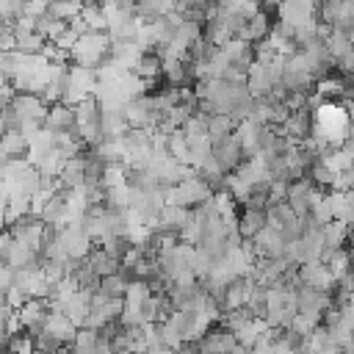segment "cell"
I'll return each mask as SVG.
<instances>
[{
	"label": "cell",
	"mask_w": 354,
	"mask_h": 354,
	"mask_svg": "<svg viewBox=\"0 0 354 354\" xmlns=\"http://www.w3.org/2000/svg\"><path fill=\"white\" fill-rule=\"evenodd\" d=\"M72 55V64H80V66H100L111 58V33L108 30H88L83 33L75 47L69 50Z\"/></svg>",
	"instance_id": "cell-1"
},
{
	"label": "cell",
	"mask_w": 354,
	"mask_h": 354,
	"mask_svg": "<svg viewBox=\"0 0 354 354\" xmlns=\"http://www.w3.org/2000/svg\"><path fill=\"white\" fill-rule=\"evenodd\" d=\"M296 315H299L296 288H293V285L268 288V313H266V324L274 326V329H285V326L293 324Z\"/></svg>",
	"instance_id": "cell-2"
},
{
	"label": "cell",
	"mask_w": 354,
	"mask_h": 354,
	"mask_svg": "<svg viewBox=\"0 0 354 354\" xmlns=\"http://www.w3.org/2000/svg\"><path fill=\"white\" fill-rule=\"evenodd\" d=\"M210 196H213V188L199 174L185 177V180H180L177 185L169 188V205H183V207H191V210L205 205Z\"/></svg>",
	"instance_id": "cell-3"
},
{
	"label": "cell",
	"mask_w": 354,
	"mask_h": 354,
	"mask_svg": "<svg viewBox=\"0 0 354 354\" xmlns=\"http://www.w3.org/2000/svg\"><path fill=\"white\" fill-rule=\"evenodd\" d=\"M97 83H100V75H97L94 66L72 64V66H69V88H66L64 102H69V105L83 102L86 97H91V94L97 91Z\"/></svg>",
	"instance_id": "cell-4"
},
{
	"label": "cell",
	"mask_w": 354,
	"mask_h": 354,
	"mask_svg": "<svg viewBox=\"0 0 354 354\" xmlns=\"http://www.w3.org/2000/svg\"><path fill=\"white\" fill-rule=\"evenodd\" d=\"M58 238H61V243H64L69 260H86V257L91 254L94 243H97V241L83 230L80 221H69L66 227H61V230H58Z\"/></svg>",
	"instance_id": "cell-5"
},
{
	"label": "cell",
	"mask_w": 354,
	"mask_h": 354,
	"mask_svg": "<svg viewBox=\"0 0 354 354\" xmlns=\"http://www.w3.org/2000/svg\"><path fill=\"white\" fill-rule=\"evenodd\" d=\"M50 313H53V307H50V299H44V296H30L22 307H17V318L28 335H39L44 329Z\"/></svg>",
	"instance_id": "cell-6"
},
{
	"label": "cell",
	"mask_w": 354,
	"mask_h": 354,
	"mask_svg": "<svg viewBox=\"0 0 354 354\" xmlns=\"http://www.w3.org/2000/svg\"><path fill=\"white\" fill-rule=\"evenodd\" d=\"M299 285H310V288L332 293V288L337 285V277H335V271L329 266H324L321 260H313V263H301L296 268V288Z\"/></svg>",
	"instance_id": "cell-7"
},
{
	"label": "cell",
	"mask_w": 354,
	"mask_h": 354,
	"mask_svg": "<svg viewBox=\"0 0 354 354\" xmlns=\"http://www.w3.org/2000/svg\"><path fill=\"white\" fill-rule=\"evenodd\" d=\"M296 299H299V313H301V315H310V318H315V321H321L324 313H326L329 307H335V304H332V293L318 290V288H310V285H299V288H296Z\"/></svg>",
	"instance_id": "cell-8"
},
{
	"label": "cell",
	"mask_w": 354,
	"mask_h": 354,
	"mask_svg": "<svg viewBox=\"0 0 354 354\" xmlns=\"http://www.w3.org/2000/svg\"><path fill=\"white\" fill-rule=\"evenodd\" d=\"M277 86H279V83H277V77H274V72H271V66H268L266 61H254V64L249 66V72H246V88H249V94H252L254 100L271 97V91H274Z\"/></svg>",
	"instance_id": "cell-9"
},
{
	"label": "cell",
	"mask_w": 354,
	"mask_h": 354,
	"mask_svg": "<svg viewBox=\"0 0 354 354\" xmlns=\"http://www.w3.org/2000/svg\"><path fill=\"white\" fill-rule=\"evenodd\" d=\"M196 346H199L202 354H230V351L238 346V337H235L232 329H227L224 324H218V326H210V329L196 340Z\"/></svg>",
	"instance_id": "cell-10"
},
{
	"label": "cell",
	"mask_w": 354,
	"mask_h": 354,
	"mask_svg": "<svg viewBox=\"0 0 354 354\" xmlns=\"http://www.w3.org/2000/svg\"><path fill=\"white\" fill-rule=\"evenodd\" d=\"M321 194V188L310 180V177H301V180H293L290 188H288V205L299 213V216H310L313 210V202L315 196Z\"/></svg>",
	"instance_id": "cell-11"
},
{
	"label": "cell",
	"mask_w": 354,
	"mask_h": 354,
	"mask_svg": "<svg viewBox=\"0 0 354 354\" xmlns=\"http://www.w3.org/2000/svg\"><path fill=\"white\" fill-rule=\"evenodd\" d=\"M277 14H279V19L301 28V25H310L313 19H318V3L315 0H282Z\"/></svg>",
	"instance_id": "cell-12"
},
{
	"label": "cell",
	"mask_w": 354,
	"mask_h": 354,
	"mask_svg": "<svg viewBox=\"0 0 354 354\" xmlns=\"http://www.w3.org/2000/svg\"><path fill=\"white\" fill-rule=\"evenodd\" d=\"M252 243H254V249H257V257H282V254H288V241H285V235H282L277 227H271V224H266V230H260V232L252 238Z\"/></svg>",
	"instance_id": "cell-13"
},
{
	"label": "cell",
	"mask_w": 354,
	"mask_h": 354,
	"mask_svg": "<svg viewBox=\"0 0 354 354\" xmlns=\"http://www.w3.org/2000/svg\"><path fill=\"white\" fill-rule=\"evenodd\" d=\"M213 155H216V160L227 169V174H230V171H238V169L246 163L243 147H241V141L235 138V133H232L230 138H224V141L213 144Z\"/></svg>",
	"instance_id": "cell-14"
},
{
	"label": "cell",
	"mask_w": 354,
	"mask_h": 354,
	"mask_svg": "<svg viewBox=\"0 0 354 354\" xmlns=\"http://www.w3.org/2000/svg\"><path fill=\"white\" fill-rule=\"evenodd\" d=\"M44 127H50L53 133H69V130H77L75 105H69V102H55V105H50V113H47Z\"/></svg>",
	"instance_id": "cell-15"
},
{
	"label": "cell",
	"mask_w": 354,
	"mask_h": 354,
	"mask_svg": "<svg viewBox=\"0 0 354 354\" xmlns=\"http://www.w3.org/2000/svg\"><path fill=\"white\" fill-rule=\"evenodd\" d=\"M86 169H88L86 152L77 155V158H69V160L64 163L61 174H58L61 185H64V188H80V185H86Z\"/></svg>",
	"instance_id": "cell-16"
},
{
	"label": "cell",
	"mask_w": 354,
	"mask_h": 354,
	"mask_svg": "<svg viewBox=\"0 0 354 354\" xmlns=\"http://www.w3.org/2000/svg\"><path fill=\"white\" fill-rule=\"evenodd\" d=\"M266 224H268L266 210L243 207V210L238 213V232H241V238H243V241H252L260 230H266Z\"/></svg>",
	"instance_id": "cell-17"
},
{
	"label": "cell",
	"mask_w": 354,
	"mask_h": 354,
	"mask_svg": "<svg viewBox=\"0 0 354 354\" xmlns=\"http://www.w3.org/2000/svg\"><path fill=\"white\" fill-rule=\"evenodd\" d=\"M205 36V22H199V19H180L177 22V30H174V39L169 41V44H174V47H180V50H188L194 41H199Z\"/></svg>",
	"instance_id": "cell-18"
},
{
	"label": "cell",
	"mask_w": 354,
	"mask_h": 354,
	"mask_svg": "<svg viewBox=\"0 0 354 354\" xmlns=\"http://www.w3.org/2000/svg\"><path fill=\"white\" fill-rule=\"evenodd\" d=\"M191 213H194L191 207H183V205H166L155 227H160V230H166V232H174V235H180V230L188 224Z\"/></svg>",
	"instance_id": "cell-19"
},
{
	"label": "cell",
	"mask_w": 354,
	"mask_h": 354,
	"mask_svg": "<svg viewBox=\"0 0 354 354\" xmlns=\"http://www.w3.org/2000/svg\"><path fill=\"white\" fill-rule=\"evenodd\" d=\"M271 28H274V22H271L268 8H260V11H254V14L249 17L246 30H243V39L257 44V41H263V39H268V36H271Z\"/></svg>",
	"instance_id": "cell-20"
},
{
	"label": "cell",
	"mask_w": 354,
	"mask_h": 354,
	"mask_svg": "<svg viewBox=\"0 0 354 354\" xmlns=\"http://www.w3.org/2000/svg\"><path fill=\"white\" fill-rule=\"evenodd\" d=\"M3 158H28L30 152V136H25L22 130H3Z\"/></svg>",
	"instance_id": "cell-21"
},
{
	"label": "cell",
	"mask_w": 354,
	"mask_h": 354,
	"mask_svg": "<svg viewBox=\"0 0 354 354\" xmlns=\"http://www.w3.org/2000/svg\"><path fill=\"white\" fill-rule=\"evenodd\" d=\"M133 72L138 77L149 80V83H155L158 77H163V58H160V53H141L138 61H136V66H133Z\"/></svg>",
	"instance_id": "cell-22"
},
{
	"label": "cell",
	"mask_w": 354,
	"mask_h": 354,
	"mask_svg": "<svg viewBox=\"0 0 354 354\" xmlns=\"http://www.w3.org/2000/svg\"><path fill=\"white\" fill-rule=\"evenodd\" d=\"M351 232H354V230H351L346 221L335 218V221L324 224V243H326L329 249H346V243L351 241Z\"/></svg>",
	"instance_id": "cell-23"
},
{
	"label": "cell",
	"mask_w": 354,
	"mask_h": 354,
	"mask_svg": "<svg viewBox=\"0 0 354 354\" xmlns=\"http://www.w3.org/2000/svg\"><path fill=\"white\" fill-rule=\"evenodd\" d=\"M88 263H91V268L100 274V277H108V274H116L119 268H122V260L119 257H113L111 252H105L102 246H94L91 249V254L86 257Z\"/></svg>",
	"instance_id": "cell-24"
},
{
	"label": "cell",
	"mask_w": 354,
	"mask_h": 354,
	"mask_svg": "<svg viewBox=\"0 0 354 354\" xmlns=\"http://www.w3.org/2000/svg\"><path fill=\"white\" fill-rule=\"evenodd\" d=\"M235 130H238V122H235L230 113H216V116H210L207 136H210V141H213V144H218V141L230 138Z\"/></svg>",
	"instance_id": "cell-25"
},
{
	"label": "cell",
	"mask_w": 354,
	"mask_h": 354,
	"mask_svg": "<svg viewBox=\"0 0 354 354\" xmlns=\"http://www.w3.org/2000/svg\"><path fill=\"white\" fill-rule=\"evenodd\" d=\"M130 282H133V279H127L122 271H116V274H108V277H102L97 290H100L102 296H108V299H124V293H127Z\"/></svg>",
	"instance_id": "cell-26"
},
{
	"label": "cell",
	"mask_w": 354,
	"mask_h": 354,
	"mask_svg": "<svg viewBox=\"0 0 354 354\" xmlns=\"http://www.w3.org/2000/svg\"><path fill=\"white\" fill-rule=\"evenodd\" d=\"M100 343H102V335H100V329H91V326H80V332H77V337H75V343H72L69 348H72V354H94Z\"/></svg>",
	"instance_id": "cell-27"
},
{
	"label": "cell",
	"mask_w": 354,
	"mask_h": 354,
	"mask_svg": "<svg viewBox=\"0 0 354 354\" xmlns=\"http://www.w3.org/2000/svg\"><path fill=\"white\" fill-rule=\"evenodd\" d=\"M83 8H86L83 0H50V6H47V11H50L53 17H58V19H64V22L80 17Z\"/></svg>",
	"instance_id": "cell-28"
},
{
	"label": "cell",
	"mask_w": 354,
	"mask_h": 354,
	"mask_svg": "<svg viewBox=\"0 0 354 354\" xmlns=\"http://www.w3.org/2000/svg\"><path fill=\"white\" fill-rule=\"evenodd\" d=\"M246 307L254 313V318H263V321H266V313H268V288L254 285V290H252Z\"/></svg>",
	"instance_id": "cell-29"
},
{
	"label": "cell",
	"mask_w": 354,
	"mask_h": 354,
	"mask_svg": "<svg viewBox=\"0 0 354 354\" xmlns=\"http://www.w3.org/2000/svg\"><path fill=\"white\" fill-rule=\"evenodd\" d=\"M83 19L88 22V28H91V30H108L105 6H94V3H86V8H83Z\"/></svg>",
	"instance_id": "cell-30"
},
{
	"label": "cell",
	"mask_w": 354,
	"mask_h": 354,
	"mask_svg": "<svg viewBox=\"0 0 354 354\" xmlns=\"http://www.w3.org/2000/svg\"><path fill=\"white\" fill-rule=\"evenodd\" d=\"M207 124H210V116L207 113H194L185 124H183V130L188 133V136H207Z\"/></svg>",
	"instance_id": "cell-31"
},
{
	"label": "cell",
	"mask_w": 354,
	"mask_h": 354,
	"mask_svg": "<svg viewBox=\"0 0 354 354\" xmlns=\"http://www.w3.org/2000/svg\"><path fill=\"white\" fill-rule=\"evenodd\" d=\"M288 188H290V183H285V180H271V185H268V199H271V205L288 202Z\"/></svg>",
	"instance_id": "cell-32"
},
{
	"label": "cell",
	"mask_w": 354,
	"mask_h": 354,
	"mask_svg": "<svg viewBox=\"0 0 354 354\" xmlns=\"http://www.w3.org/2000/svg\"><path fill=\"white\" fill-rule=\"evenodd\" d=\"M0 47H3V53H8V50H17V33H14V28H11V25H3Z\"/></svg>",
	"instance_id": "cell-33"
},
{
	"label": "cell",
	"mask_w": 354,
	"mask_h": 354,
	"mask_svg": "<svg viewBox=\"0 0 354 354\" xmlns=\"http://www.w3.org/2000/svg\"><path fill=\"white\" fill-rule=\"evenodd\" d=\"M254 3H260V6H266V0H254Z\"/></svg>",
	"instance_id": "cell-34"
}]
</instances>
